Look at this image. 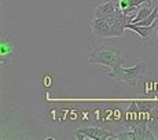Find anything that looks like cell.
I'll return each mask as SVG.
<instances>
[{
  "instance_id": "1",
  "label": "cell",
  "mask_w": 158,
  "mask_h": 140,
  "mask_svg": "<svg viewBox=\"0 0 158 140\" xmlns=\"http://www.w3.org/2000/svg\"><path fill=\"white\" fill-rule=\"evenodd\" d=\"M88 62L91 65H101L110 69H115L118 66H123L125 59L118 48L109 47V45H98L92 50L89 58H88Z\"/></svg>"
},
{
  "instance_id": "2",
  "label": "cell",
  "mask_w": 158,
  "mask_h": 140,
  "mask_svg": "<svg viewBox=\"0 0 158 140\" xmlns=\"http://www.w3.org/2000/svg\"><path fill=\"white\" fill-rule=\"evenodd\" d=\"M144 72H146V63L139 62L138 65L131 66V68L118 66V68H115V69H111V72L107 73V77L114 78V80L120 81V83L128 84L131 87H135V85L138 84L139 78L143 76Z\"/></svg>"
},
{
  "instance_id": "3",
  "label": "cell",
  "mask_w": 158,
  "mask_h": 140,
  "mask_svg": "<svg viewBox=\"0 0 158 140\" xmlns=\"http://www.w3.org/2000/svg\"><path fill=\"white\" fill-rule=\"evenodd\" d=\"M77 139H92V140H106V139H115V135L111 132L98 126H87L80 128L76 132Z\"/></svg>"
},
{
  "instance_id": "4",
  "label": "cell",
  "mask_w": 158,
  "mask_h": 140,
  "mask_svg": "<svg viewBox=\"0 0 158 140\" xmlns=\"http://www.w3.org/2000/svg\"><path fill=\"white\" fill-rule=\"evenodd\" d=\"M140 114H142V111L139 110L138 103L132 102V103H131V106H129V109L127 110L125 115H124V118H123V121H121V122H123V125H125L127 128L138 126V125H140L142 122H144V121L142 120Z\"/></svg>"
},
{
  "instance_id": "5",
  "label": "cell",
  "mask_w": 158,
  "mask_h": 140,
  "mask_svg": "<svg viewBox=\"0 0 158 140\" xmlns=\"http://www.w3.org/2000/svg\"><path fill=\"white\" fill-rule=\"evenodd\" d=\"M91 33L95 37H111V26L105 18H94L91 21Z\"/></svg>"
},
{
  "instance_id": "6",
  "label": "cell",
  "mask_w": 158,
  "mask_h": 140,
  "mask_svg": "<svg viewBox=\"0 0 158 140\" xmlns=\"http://www.w3.org/2000/svg\"><path fill=\"white\" fill-rule=\"evenodd\" d=\"M157 26L158 25H156V21H154V22L148 26H138V25H133V23H129V25L127 26V29H131L135 33H138V36L142 39V41L147 43L153 37L154 33L157 32Z\"/></svg>"
},
{
  "instance_id": "7",
  "label": "cell",
  "mask_w": 158,
  "mask_h": 140,
  "mask_svg": "<svg viewBox=\"0 0 158 140\" xmlns=\"http://www.w3.org/2000/svg\"><path fill=\"white\" fill-rule=\"evenodd\" d=\"M135 132V140H154L157 139V136L151 132V129L147 126V122H142L140 125L132 128Z\"/></svg>"
},
{
  "instance_id": "8",
  "label": "cell",
  "mask_w": 158,
  "mask_h": 140,
  "mask_svg": "<svg viewBox=\"0 0 158 140\" xmlns=\"http://www.w3.org/2000/svg\"><path fill=\"white\" fill-rule=\"evenodd\" d=\"M118 7V3L115 4V2H107V3H103V4L98 6L96 7V10L94 11V18H106L109 17V15H111L114 13L115 10H117Z\"/></svg>"
},
{
  "instance_id": "9",
  "label": "cell",
  "mask_w": 158,
  "mask_h": 140,
  "mask_svg": "<svg viewBox=\"0 0 158 140\" xmlns=\"http://www.w3.org/2000/svg\"><path fill=\"white\" fill-rule=\"evenodd\" d=\"M13 48L14 45L8 41V39H3L0 43V62L3 65H8L10 63V58L13 55Z\"/></svg>"
},
{
  "instance_id": "10",
  "label": "cell",
  "mask_w": 158,
  "mask_h": 140,
  "mask_svg": "<svg viewBox=\"0 0 158 140\" xmlns=\"http://www.w3.org/2000/svg\"><path fill=\"white\" fill-rule=\"evenodd\" d=\"M151 13H153V11L150 10V7H148V6H144V7L139 8L138 14H136V17H135V19H133L132 23H138V22H140V21L146 19V18H147Z\"/></svg>"
},
{
  "instance_id": "11",
  "label": "cell",
  "mask_w": 158,
  "mask_h": 140,
  "mask_svg": "<svg viewBox=\"0 0 158 140\" xmlns=\"http://www.w3.org/2000/svg\"><path fill=\"white\" fill-rule=\"evenodd\" d=\"M136 103H138V107L142 113H150L157 105L156 102H151V100H139Z\"/></svg>"
},
{
  "instance_id": "12",
  "label": "cell",
  "mask_w": 158,
  "mask_h": 140,
  "mask_svg": "<svg viewBox=\"0 0 158 140\" xmlns=\"http://www.w3.org/2000/svg\"><path fill=\"white\" fill-rule=\"evenodd\" d=\"M127 28L121 22H114L111 25V37H120L124 35V30Z\"/></svg>"
},
{
  "instance_id": "13",
  "label": "cell",
  "mask_w": 158,
  "mask_h": 140,
  "mask_svg": "<svg viewBox=\"0 0 158 140\" xmlns=\"http://www.w3.org/2000/svg\"><path fill=\"white\" fill-rule=\"evenodd\" d=\"M156 36H157V37H158V26H157V33H156Z\"/></svg>"
}]
</instances>
